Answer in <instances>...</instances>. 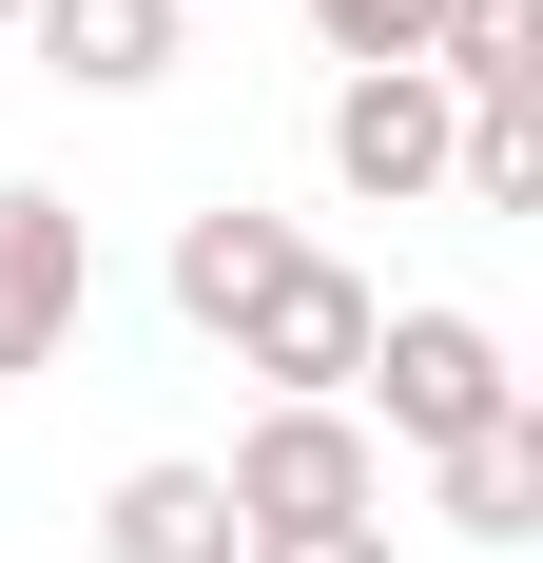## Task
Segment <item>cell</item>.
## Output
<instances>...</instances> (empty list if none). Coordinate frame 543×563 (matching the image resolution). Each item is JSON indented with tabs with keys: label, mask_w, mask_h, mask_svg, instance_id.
Wrapping results in <instances>:
<instances>
[{
	"label": "cell",
	"mask_w": 543,
	"mask_h": 563,
	"mask_svg": "<svg viewBox=\"0 0 543 563\" xmlns=\"http://www.w3.org/2000/svg\"><path fill=\"white\" fill-rule=\"evenodd\" d=\"M233 563H388V525H253Z\"/></svg>",
	"instance_id": "cell-13"
},
{
	"label": "cell",
	"mask_w": 543,
	"mask_h": 563,
	"mask_svg": "<svg viewBox=\"0 0 543 563\" xmlns=\"http://www.w3.org/2000/svg\"><path fill=\"white\" fill-rule=\"evenodd\" d=\"M272 253H291V214H253V195H214V214H175V311H195V331H233Z\"/></svg>",
	"instance_id": "cell-9"
},
{
	"label": "cell",
	"mask_w": 543,
	"mask_h": 563,
	"mask_svg": "<svg viewBox=\"0 0 543 563\" xmlns=\"http://www.w3.org/2000/svg\"><path fill=\"white\" fill-rule=\"evenodd\" d=\"M428 20H446V0H311V40L350 58V78H369V58H428Z\"/></svg>",
	"instance_id": "cell-12"
},
{
	"label": "cell",
	"mask_w": 543,
	"mask_h": 563,
	"mask_svg": "<svg viewBox=\"0 0 543 563\" xmlns=\"http://www.w3.org/2000/svg\"><path fill=\"white\" fill-rule=\"evenodd\" d=\"M446 195H466V214H543V98H486V117H466Z\"/></svg>",
	"instance_id": "cell-11"
},
{
	"label": "cell",
	"mask_w": 543,
	"mask_h": 563,
	"mask_svg": "<svg viewBox=\"0 0 543 563\" xmlns=\"http://www.w3.org/2000/svg\"><path fill=\"white\" fill-rule=\"evenodd\" d=\"M428 78L466 117H486V98H543V0H446V20H428Z\"/></svg>",
	"instance_id": "cell-10"
},
{
	"label": "cell",
	"mask_w": 543,
	"mask_h": 563,
	"mask_svg": "<svg viewBox=\"0 0 543 563\" xmlns=\"http://www.w3.org/2000/svg\"><path fill=\"white\" fill-rule=\"evenodd\" d=\"M369 311H388V291L350 273V253H311V233H291L214 350H233V369H272V408H350V369H369Z\"/></svg>",
	"instance_id": "cell-2"
},
{
	"label": "cell",
	"mask_w": 543,
	"mask_h": 563,
	"mask_svg": "<svg viewBox=\"0 0 543 563\" xmlns=\"http://www.w3.org/2000/svg\"><path fill=\"white\" fill-rule=\"evenodd\" d=\"M0 40H20V0H0Z\"/></svg>",
	"instance_id": "cell-14"
},
{
	"label": "cell",
	"mask_w": 543,
	"mask_h": 563,
	"mask_svg": "<svg viewBox=\"0 0 543 563\" xmlns=\"http://www.w3.org/2000/svg\"><path fill=\"white\" fill-rule=\"evenodd\" d=\"M214 486H233V525H388V448L350 408H253Z\"/></svg>",
	"instance_id": "cell-3"
},
{
	"label": "cell",
	"mask_w": 543,
	"mask_h": 563,
	"mask_svg": "<svg viewBox=\"0 0 543 563\" xmlns=\"http://www.w3.org/2000/svg\"><path fill=\"white\" fill-rule=\"evenodd\" d=\"M446 156H466V98H446L428 58H369V78H330V175H350L369 214L446 195Z\"/></svg>",
	"instance_id": "cell-4"
},
{
	"label": "cell",
	"mask_w": 543,
	"mask_h": 563,
	"mask_svg": "<svg viewBox=\"0 0 543 563\" xmlns=\"http://www.w3.org/2000/svg\"><path fill=\"white\" fill-rule=\"evenodd\" d=\"M175 20H195V0H20L40 78H78V98H156V78H175Z\"/></svg>",
	"instance_id": "cell-7"
},
{
	"label": "cell",
	"mask_w": 543,
	"mask_h": 563,
	"mask_svg": "<svg viewBox=\"0 0 543 563\" xmlns=\"http://www.w3.org/2000/svg\"><path fill=\"white\" fill-rule=\"evenodd\" d=\"M446 544H543V408H486L466 448H428Z\"/></svg>",
	"instance_id": "cell-8"
},
{
	"label": "cell",
	"mask_w": 543,
	"mask_h": 563,
	"mask_svg": "<svg viewBox=\"0 0 543 563\" xmlns=\"http://www.w3.org/2000/svg\"><path fill=\"white\" fill-rule=\"evenodd\" d=\"M486 408H524V369H505V331L486 311H446V291H408V311H369V369H350V428L369 448H466Z\"/></svg>",
	"instance_id": "cell-1"
},
{
	"label": "cell",
	"mask_w": 543,
	"mask_h": 563,
	"mask_svg": "<svg viewBox=\"0 0 543 563\" xmlns=\"http://www.w3.org/2000/svg\"><path fill=\"white\" fill-rule=\"evenodd\" d=\"M78 311H98V233H78V195L0 175V369H58Z\"/></svg>",
	"instance_id": "cell-5"
},
{
	"label": "cell",
	"mask_w": 543,
	"mask_h": 563,
	"mask_svg": "<svg viewBox=\"0 0 543 563\" xmlns=\"http://www.w3.org/2000/svg\"><path fill=\"white\" fill-rule=\"evenodd\" d=\"M253 525H233V486L195 448H156V466H117L98 486V563H233Z\"/></svg>",
	"instance_id": "cell-6"
}]
</instances>
